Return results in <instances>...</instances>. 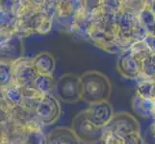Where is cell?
<instances>
[{"label": "cell", "instance_id": "9", "mask_svg": "<svg viewBox=\"0 0 155 144\" xmlns=\"http://www.w3.org/2000/svg\"><path fill=\"white\" fill-rule=\"evenodd\" d=\"M124 139H125V144H143L139 133L126 136H124Z\"/></svg>", "mask_w": 155, "mask_h": 144}, {"label": "cell", "instance_id": "2", "mask_svg": "<svg viewBox=\"0 0 155 144\" xmlns=\"http://www.w3.org/2000/svg\"><path fill=\"white\" fill-rule=\"evenodd\" d=\"M71 129L80 142L85 144L100 142L104 136V128L94 123L88 117L85 110H82L73 118Z\"/></svg>", "mask_w": 155, "mask_h": 144}, {"label": "cell", "instance_id": "7", "mask_svg": "<svg viewBox=\"0 0 155 144\" xmlns=\"http://www.w3.org/2000/svg\"><path fill=\"white\" fill-rule=\"evenodd\" d=\"M46 144H80V140L71 128L59 127L49 134Z\"/></svg>", "mask_w": 155, "mask_h": 144}, {"label": "cell", "instance_id": "5", "mask_svg": "<svg viewBox=\"0 0 155 144\" xmlns=\"http://www.w3.org/2000/svg\"><path fill=\"white\" fill-rule=\"evenodd\" d=\"M85 113L94 123L103 128L114 116L113 108L107 101L91 105L89 109L85 110Z\"/></svg>", "mask_w": 155, "mask_h": 144}, {"label": "cell", "instance_id": "4", "mask_svg": "<svg viewBox=\"0 0 155 144\" xmlns=\"http://www.w3.org/2000/svg\"><path fill=\"white\" fill-rule=\"evenodd\" d=\"M104 133L126 136L135 133H140V125L132 115L120 113L114 114L108 124L104 127Z\"/></svg>", "mask_w": 155, "mask_h": 144}, {"label": "cell", "instance_id": "1", "mask_svg": "<svg viewBox=\"0 0 155 144\" xmlns=\"http://www.w3.org/2000/svg\"><path fill=\"white\" fill-rule=\"evenodd\" d=\"M82 99L90 105L106 102L112 92V85L106 75L99 71L91 70L81 76Z\"/></svg>", "mask_w": 155, "mask_h": 144}, {"label": "cell", "instance_id": "3", "mask_svg": "<svg viewBox=\"0 0 155 144\" xmlns=\"http://www.w3.org/2000/svg\"><path fill=\"white\" fill-rule=\"evenodd\" d=\"M55 91L64 102L76 103L82 99V85L80 76L68 73L58 79L55 85Z\"/></svg>", "mask_w": 155, "mask_h": 144}, {"label": "cell", "instance_id": "6", "mask_svg": "<svg viewBox=\"0 0 155 144\" xmlns=\"http://www.w3.org/2000/svg\"><path fill=\"white\" fill-rule=\"evenodd\" d=\"M60 106L57 100L50 97V95H44V97L39 101V106L37 113L41 117V120L47 124H51L60 115Z\"/></svg>", "mask_w": 155, "mask_h": 144}, {"label": "cell", "instance_id": "8", "mask_svg": "<svg viewBox=\"0 0 155 144\" xmlns=\"http://www.w3.org/2000/svg\"><path fill=\"white\" fill-rule=\"evenodd\" d=\"M34 66L41 76H50L54 70L55 62L49 53H42L36 58Z\"/></svg>", "mask_w": 155, "mask_h": 144}]
</instances>
